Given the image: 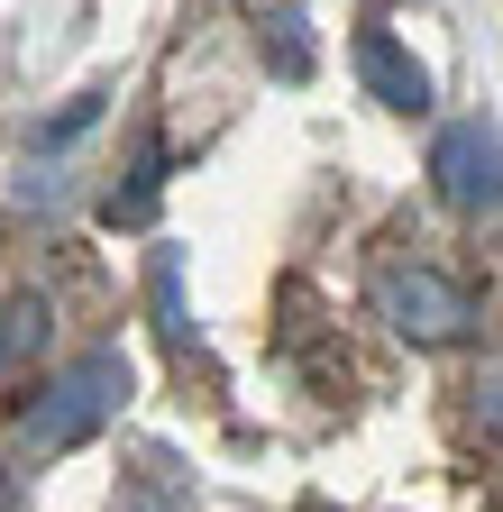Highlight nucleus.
<instances>
[{
    "instance_id": "obj_7",
    "label": "nucleus",
    "mask_w": 503,
    "mask_h": 512,
    "mask_svg": "<svg viewBox=\"0 0 503 512\" xmlns=\"http://www.w3.org/2000/svg\"><path fill=\"white\" fill-rule=\"evenodd\" d=\"M156 320H165V339H183V284H174V256H156Z\"/></svg>"
},
{
    "instance_id": "obj_6",
    "label": "nucleus",
    "mask_w": 503,
    "mask_h": 512,
    "mask_svg": "<svg viewBox=\"0 0 503 512\" xmlns=\"http://www.w3.org/2000/svg\"><path fill=\"white\" fill-rule=\"evenodd\" d=\"M275 74H284V83H302V74H311V46H302V10H293V0L275 10Z\"/></svg>"
},
{
    "instance_id": "obj_3",
    "label": "nucleus",
    "mask_w": 503,
    "mask_h": 512,
    "mask_svg": "<svg viewBox=\"0 0 503 512\" xmlns=\"http://www.w3.org/2000/svg\"><path fill=\"white\" fill-rule=\"evenodd\" d=\"M375 311H385L403 339H421V348L467 339V320H476V302L449 275H430V266H385V275H375Z\"/></svg>"
},
{
    "instance_id": "obj_2",
    "label": "nucleus",
    "mask_w": 503,
    "mask_h": 512,
    "mask_svg": "<svg viewBox=\"0 0 503 512\" xmlns=\"http://www.w3.org/2000/svg\"><path fill=\"white\" fill-rule=\"evenodd\" d=\"M430 174L449 211H503V128L494 119H449L430 138Z\"/></svg>"
},
{
    "instance_id": "obj_5",
    "label": "nucleus",
    "mask_w": 503,
    "mask_h": 512,
    "mask_svg": "<svg viewBox=\"0 0 503 512\" xmlns=\"http://www.w3.org/2000/svg\"><path fill=\"white\" fill-rule=\"evenodd\" d=\"M46 330H55V311H46L37 293H19L10 311H0V366H28V357L46 348Z\"/></svg>"
},
{
    "instance_id": "obj_8",
    "label": "nucleus",
    "mask_w": 503,
    "mask_h": 512,
    "mask_svg": "<svg viewBox=\"0 0 503 512\" xmlns=\"http://www.w3.org/2000/svg\"><path fill=\"white\" fill-rule=\"evenodd\" d=\"M0 512H10V476H0Z\"/></svg>"
},
{
    "instance_id": "obj_1",
    "label": "nucleus",
    "mask_w": 503,
    "mask_h": 512,
    "mask_svg": "<svg viewBox=\"0 0 503 512\" xmlns=\"http://www.w3.org/2000/svg\"><path fill=\"white\" fill-rule=\"evenodd\" d=\"M119 403H129V357H119V348H92L65 375H46V394L19 412V439L46 448V458H65V448H83Z\"/></svg>"
},
{
    "instance_id": "obj_4",
    "label": "nucleus",
    "mask_w": 503,
    "mask_h": 512,
    "mask_svg": "<svg viewBox=\"0 0 503 512\" xmlns=\"http://www.w3.org/2000/svg\"><path fill=\"white\" fill-rule=\"evenodd\" d=\"M357 83L385 101V110H412V119L430 110V74H421V64H412L385 28H366V37H357Z\"/></svg>"
}]
</instances>
